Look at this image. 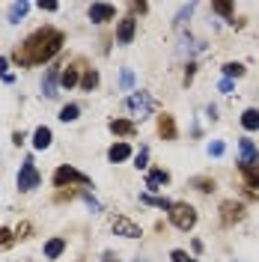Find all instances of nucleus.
Listing matches in <instances>:
<instances>
[{"label": "nucleus", "instance_id": "2", "mask_svg": "<svg viewBox=\"0 0 259 262\" xmlns=\"http://www.w3.org/2000/svg\"><path fill=\"white\" fill-rule=\"evenodd\" d=\"M167 214H170V224L176 229H182V232H188V229L197 227V209L191 203H173Z\"/></svg>", "mask_w": 259, "mask_h": 262}, {"label": "nucleus", "instance_id": "40", "mask_svg": "<svg viewBox=\"0 0 259 262\" xmlns=\"http://www.w3.org/2000/svg\"><path fill=\"white\" fill-rule=\"evenodd\" d=\"M131 9H134V12H146V9H149V3H131Z\"/></svg>", "mask_w": 259, "mask_h": 262}, {"label": "nucleus", "instance_id": "9", "mask_svg": "<svg viewBox=\"0 0 259 262\" xmlns=\"http://www.w3.org/2000/svg\"><path fill=\"white\" fill-rule=\"evenodd\" d=\"M114 18H116L114 3H93V6H90V21H96V24H107V21H114Z\"/></svg>", "mask_w": 259, "mask_h": 262}, {"label": "nucleus", "instance_id": "22", "mask_svg": "<svg viewBox=\"0 0 259 262\" xmlns=\"http://www.w3.org/2000/svg\"><path fill=\"white\" fill-rule=\"evenodd\" d=\"M242 176H244V185H247L250 191L259 188V167H242Z\"/></svg>", "mask_w": 259, "mask_h": 262}, {"label": "nucleus", "instance_id": "8", "mask_svg": "<svg viewBox=\"0 0 259 262\" xmlns=\"http://www.w3.org/2000/svg\"><path fill=\"white\" fill-rule=\"evenodd\" d=\"M244 206L239 203V200H224L221 203V221L227 224V227H232V224H239V221H244Z\"/></svg>", "mask_w": 259, "mask_h": 262}, {"label": "nucleus", "instance_id": "36", "mask_svg": "<svg viewBox=\"0 0 259 262\" xmlns=\"http://www.w3.org/2000/svg\"><path fill=\"white\" fill-rule=\"evenodd\" d=\"M218 90H221V93H227V96H229V93H232V81H229V78H224V81L218 83Z\"/></svg>", "mask_w": 259, "mask_h": 262}, {"label": "nucleus", "instance_id": "35", "mask_svg": "<svg viewBox=\"0 0 259 262\" xmlns=\"http://www.w3.org/2000/svg\"><path fill=\"white\" fill-rule=\"evenodd\" d=\"M15 238H30V224H21L15 229Z\"/></svg>", "mask_w": 259, "mask_h": 262}, {"label": "nucleus", "instance_id": "28", "mask_svg": "<svg viewBox=\"0 0 259 262\" xmlns=\"http://www.w3.org/2000/svg\"><path fill=\"white\" fill-rule=\"evenodd\" d=\"M242 75H244V66L242 63H224V78L232 81V78H242Z\"/></svg>", "mask_w": 259, "mask_h": 262}, {"label": "nucleus", "instance_id": "7", "mask_svg": "<svg viewBox=\"0 0 259 262\" xmlns=\"http://www.w3.org/2000/svg\"><path fill=\"white\" fill-rule=\"evenodd\" d=\"M111 229H114L116 235H125V238H140V235H143L140 227H137L134 221H128L125 214H114V217H111Z\"/></svg>", "mask_w": 259, "mask_h": 262}, {"label": "nucleus", "instance_id": "1", "mask_svg": "<svg viewBox=\"0 0 259 262\" xmlns=\"http://www.w3.org/2000/svg\"><path fill=\"white\" fill-rule=\"evenodd\" d=\"M66 45V36L63 30H57V27H39V30H33L21 45L15 48L12 54V63L18 69H27V66H42V63H51L60 48Z\"/></svg>", "mask_w": 259, "mask_h": 262}, {"label": "nucleus", "instance_id": "23", "mask_svg": "<svg viewBox=\"0 0 259 262\" xmlns=\"http://www.w3.org/2000/svg\"><path fill=\"white\" fill-rule=\"evenodd\" d=\"M191 188L203 191V194H211V191H214V179H209V176H194V179H191Z\"/></svg>", "mask_w": 259, "mask_h": 262}, {"label": "nucleus", "instance_id": "25", "mask_svg": "<svg viewBox=\"0 0 259 262\" xmlns=\"http://www.w3.org/2000/svg\"><path fill=\"white\" fill-rule=\"evenodd\" d=\"M78 116H81V107H78V104H66L63 111H60V119H63V122H75Z\"/></svg>", "mask_w": 259, "mask_h": 262}, {"label": "nucleus", "instance_id": "30", "mask_svg": "<svg viewBox=\"0 0 259 262\" xmlns=\"http://www.w3.org/2000/svg\"><path fill=\"white\" fill-rule=\"evenodd\" d=\"M191 12H194V3H188V6H182L176 15V27H182L185 24V18H191Z\"/></svg>", "mask_w": 259, "mask_h": 262}, {"label": "nucleus", "instance_id": "43", "mask_svg": "<svg viewBox=\"0 0 259 262\" xmlns=\"http://www.w3.org/2000/svg\"><path fill=\"white\" fill-rule=\"evenodd\" d=\"M134 262H146V259H134Z\"/></svg>", "mask_w": 259, "mask_h": 262}, {"label": "nucleus", "instance_id": "15", "mask_svg": "<svg viewBox=\"0 0 259 262\" xmlns=\"http://www.w3.org/2000/svg\"><path fill=\"white\" fill-rule=\"evenodd\" d=\"M107 158H111L114 164H119V161H128V158H131V146L125 143V140H122V143H114V146L107 149Z\"/></svg>", "mask_w": 259, "mask_h": 262}, {"label": "nucleus", "instance_id": "27", "mask_svg": "<svg viewBox=\"0 0 259 262\" xmlns=\"http://www.w3.org/2000/svg\"><path fill=\"white\" fill-rule=\"evenodd\" d=\"M211 12H218V15H224V18H232L235 6H232V3H224V0H218V3H211Z\"/></svg>", "mask_w": 259, "mask_h": 262}, {"label": "nucleus", "instance_id": "11", "mask_svg": "<svg viewBox=\"0 0 259 262\" xmlns=\"http://www.w3.org/2000/svg\"><path fill=\"white\" fill-rule=\"evenodd\" d=\"M57 81H60V66H51L45 69V81H42V93L48 98L57 96Z\"/></svg>", "mask_w": 259, "mask_h": 262}, {"label": "nucleus", "instance_id": "24", "mask_svg": "<svg viewBox=\"0 0 259 262\" xmlns=\"http://www.w3.org/2000/svg\"><path fill=\"white\" fill-rule=\"evenodd\" d=\"M140 203H146V206H158V209H167V212H170V206H173V203L164 200V196H149V194L140 196Z\"/></svg>", "mask_w": 259, "mask_h": 262}, {"label": "nucleus", "instance_id": "32", "mask_svg": "<svg viewBox=\"0 0 259 262\" xmlns=\"http://www.w3.org/2000/svg\"><path fill=\"white\" fill-rule=\"evenodd\" d=\"M146 161H149V149L140 146V152L134 155V167H146Z\"/></svg>", "mask_w": 259, "mask_h": 262}, {"label": "nucleus", "instance_id": "33", "mask_svg": "<svg viewBox=\"0 0 259 262\" xmlns=\"http://www.w3.org/2000/svg\"><path fill=\"white\" fill-rule=\"evenodd\" d=\"M6 66H9V60H6V57H0V75H3V81H6V83H12L15 78L9 75V69H6Z\"/></svg>", "mask_w": 259, "mask_h": 262}, {"label": "nucleus", "instance_id": "31", "mask_svg": "<svg viewBox=\"0 0 259 262\" xmlns=\"http://www.w3.org/2000/svg\"><path fill=\"white\" fill-rule=\"evenodd\" d=\"M227 152V146H224V140H214V143H209V155H214V158H221Z\"/></svg>", "mask_w": 259, "mask_h": 262}, {"label": "nucleus", "instance_id": "17", "mask_svg": "<svg viewBox=\"0 0 259 262\" xmlns=\"http://www.w3.org/2000/svg\"><path fill=\"white\" fill-rule=\"evenodd\" d=\"M27 12H30V3H27V0H21V3H12V6H9L6 18H9V24H18V21L27 15Z\"/></svg>", "mask_w": 259, "mask_h": 262}, {"label": "nucleus", "instance_id": "10", "mask_svg": "<svg viewBox=\"0 0 259 262\" xmlns=\"http://www.w3.org/2000/svg\"><path fill=\"white\" fill-rule=\"evenodd\" d=\"M134 33H137V18L125 15L122 21H119V30H116V42H119V45H131Z\"/></svg>", "mask_w": 259, "mask_h": 262}, {"label": "nucleus", "instance_id": "5", "mask_svg": "<svg viewBox=\"0 0 259 262\" xmlns=\"http://www.w3.org/2000/svg\"><path fill=\"white\" fill-rule=\"evenodd\" d=\"M54 185H57V188H66V185H90V176L81 173L78 167L63 164V167H57V170H54Z\"/></svg>", "mask_w": 259, "mask_h": 262}, {"label": "nucleus", "instance_id": "37", "mask_svg": "<svg viewBox=\"0 0 259 262\" xmlns=\"http://www.w3.org/2000/svg\"><path fill=\"white\" fill-rule=\"evenodd\" d=\"M39 9H45V12H57V9H60V6H57V3H54V0H48V3H45V0H42V3H39Z\"/></svg>", "mask_w": 259, "mask_h": 262}, {"label": "nucleus", "instance_id": "42", "mask_svg": "<svg viewBox=\"0 0 259 262\" xmlns=\"http://www.w3.org/2000/svg\"><path fill=\"white\" fill-rule=\"evenodd\" d=\"M12 143H15V146H21V143H24V134H21V131H15V134H12Z\"/></svg>", "mask_w": 259, "mask_h": 262}, {"label": "nucleus", "instance_id": "13", "mask_svg": "<svg viewBox=\"0 0 259 262\" xmlns=\"http://www.w3.org/2000/svg\"><path fill=\"white\" fill-rule=\"evenodd\" d=\"M107 128L114 131L116 137H134V134H137V125H134L131 119H111Z\"/></svg>", "mask_w": 259, "mask_h": 262}, {"label": "nucleus", "instance_id": "12", "mask_svg": "<svg viewBox=\"0 0 259 262\" xmlns=\"http://www.w3.org/2000/svg\"><path fill=\"white\" fill-rule=\"evenodd\" d=\"M176 119L170 114H161L158 116V137H164V140H176Z\"/></svg>", "mask_w": 259, "mask_h": 262}, {"label": "nucleus", "instance_id": "39", "mask_svg": "<svg viewBox=\"0 0 259 262\" xmlns=\"http://www.w3.org/2000/svg\"><path fill=\"white\" fill-rule=\"evenodd\" d=\"M83 200H87V206H90L93 212H98V209H101V206H98V200H93L90 194H83Z\"/></svg>", "mask_w": 259, "mask_h": 262}, {"label": "nucleus", "instance_id": "6", "mask_svg": "<svg viewBox=\"0 0 259 262\" xmlns=\"http://www.w3.org/2000/svg\"><path fill=\"white\" fill-rule=\"evenodd\" d=\"M242 167H259V149L253 140H247V137H242L239 140V170Z\"/></svg>", "mask_w": 259, "mask_h": 262}, {"label": "nucleus", "instance_id": "41", "mask_svg": "<svg viewBox=\"0 0 259 262\" xmlns=\"http://www.w3.org/2000/svg\"><path fill=\"white\" fill-rule=\"evenodd\" d=\"M98 262H119V256H116V253H104Z\"/></svg>", "mask_w": 259, "mask_h": 262}, {"label": "nucleus", "instance_id": "26", "mask_svg": "<svg viewBox=\"0 0 259 262\" xmlns=\"http://www.w3.org/2000/svg\"><path fill=\"white\" fill-rule=\"evenodd\" d=\"M15 245V232L6 227H0V250H9V247Z\"/></svg>", "mask_w": 259, "mask_h": 262}, {"label": "nucleus", "instance_id": "19", "mask_svg": "<svg viewBox=\"0 0 259 262\" xmlns=\"http://www.w3.org/2000/svg\"><path fill=\"white\" fill-rule=\"evenodd\" d=\"M242 125H244V131H256L259 128V111L256 107H247L242 114Z\"/></svg>", "mask_w": 259, "mask_h": 262}, {"label": "nucleus", "instance_id": "16", "mask_svg": "<svg viewBox=\"0 0 259 262\" xmlns=\"http://www.w3.org/2000/svg\"><path fill=\"white\" fill-rule=\"evenodd\" d=\"M51 140H54V134H51L48 125H39V128L33 131V146L36 149H48Z\"/></svg>", "mask_w": 259, "mask_h": 262}, {"label": "nucleus", "instance_id": "29", "mask_svg": "<svg viewBox=\"0 0 259 262\" xmlns=\"http://www.w3.org/2000/svg\"><path fill=\"white\" fill-rule=\"evenodd\" d=\"M170 259H173V262H197L188 250H170Z\"/></svg>", "mask_w": 259, "mask_h": 262}, {"label": "nucleus", "instance_id": "4", "mask_svg": "<svg viewBox=\"0 0 259 262\" xmlns=\"http://www.w3.org/2000/svg\"><path fill=\"white\" fill-rule=\"evenodd\" d=\"M39 185H42V176H39V170H36L33 158H24L21 170H18V188H21L24 194H30V191H36Z\"/></svg>", "mask_w": 259, "mask_h": 262}, {"label": "nucleus", "instance_id": "14", "mask_svg": "<svg viewBox=\"0 0 259 262\" xmlns=\"http://www.w3.org/2000/svg\"><path fill=\"white\" fill-rule=\"evenodd\" d=\"M167 182H170V173L161 170V167H155V170H149V173H146V188H149V191H158V188L167 185Z\"/></svg>", "mask_w": 259, "mask_h": 262}, {"label": "nucleus", "instance_id": "18", "mask_svg": "<svg viewBox=\"0 0 259 262\" xmlns=\"http://www.w3.org/2000/svg\"><path fill=\"white\" fill-rule=\"evenodd\" d=\"M60 83H63L66 90H72V86H78L81 78H78V66H66L63 75H60Z\"/></svg>", "mask_w": 259, "mask_h": 262}, {"label": "nucleus", "instance_id": "21", "mask_svg": "<svg viewBox=\"0 0 259 262\" xmlns=\"http://www.w3.org/2000/svg\"><path fill=\"white\" fill-rule=\"evenodd\" d=\"M96 86H98V72H96V69H87V72H83V78H81V90H83V93H93Z\"/></svg>", "mask_w": 259, "mask_h": 262}, {"label": "nucleus", "instance_id": "38", "mask_svg": "<svg viewBox=\"0 0 259 262\" xmlns=\"http://www.w3.org/2000/svg\"><path fill=\"white\" fill-rule=\"evenodd\" d=\"M194 69H197L194 63H188V69H185V86H188V83L194 81Z\"/></svg>", "mask_w": 259, "mask_h": 262}, {"label": "nucleus", "instance_id": "20", "mask_svg": "<svg viewBox=\"0 0 259 262\" xmlns=\"http://www.w3.org/2000/svg\"><path fill=\"white\" fill-rule=\"evenodd\" d=\"M63 250H66V238H51L48 245H45V256L48 259H60Z\"/></svg>", "mask_w": 259, "mask_h": 262}, {"label": "nucleus", "instance_id": "34", "mask_svg": "<svg viewBox=\"0 0 259 262\" xmlns=\"http://www.w3.org/2000/svg\"><path fill=\"white\" fill-rule=\"evenodd\" d=\"M119 83H122L125 90H128L131 83H134V75H131V69H125V72H122V78H119Z\"/></svg>", "mask_w": 259, "mask_h": 262}, {"label": "nucleus", "instance_id": "3", "mask_svg": "<svg viewBox=\"0 0 259 262\" xmlns=\"http://www.w3.org/2000/svg\"><path fill=\"white\" fill-rule=\"evenodd\" d=\"M125 107H128V114L134 116V119H146V116L155 111V98L140 90V93H131V96L125 98Z\"/></svg>", "mask_w": 259, "mask_h": 262}]
</instances>
